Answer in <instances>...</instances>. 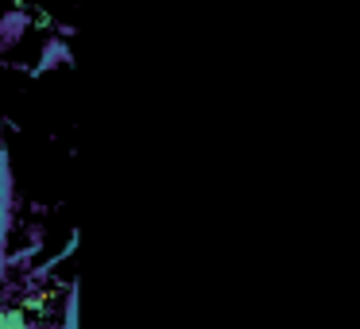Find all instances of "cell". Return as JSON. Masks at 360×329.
<instances>
[{
  "label": "cell",
  "mask_w": 360,
  "mask_h": 329,
  "mask_svg": "<svg viewBox=\"0 0 360 329\" xmlns=\"http://www.w3.org/2000/svg\"><path fill=\"white\" fill-rule=\"evenodd\" d=\"M8 329H35L32 321H27V310H24V306H16V310H8Z\"/></svg>",
  "instance_id": "cell-1"
},
{
  "label": "cell",
  "mask_w": 360,
  "mask_h": 329,
  "mask_svg": "<svg viewBox=\"0 0 360 329\" xmlns=\"http://www.w3.org/2000/svg\"><path fill=\"white\" fill-rule=\"evenodd\" d=\"M0 329H8V310H0Z\"/></svg>",
  "instance_id": "cell-2"
}]
</instances>
